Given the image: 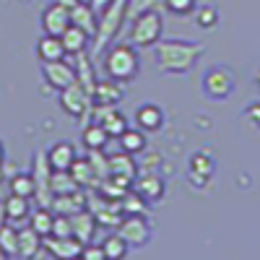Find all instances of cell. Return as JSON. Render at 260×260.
<instances>
[{
    "instance_id": "cell-1",
    "label": "cell",
    "mask_w": 260,
    "mask_h": 260,
    "mask_svg": "<svg viewBox=\"0 0 260 260\" xmlns=\"http://www.w3.org/2000/svg\"><path fill=\"white\" fill-rule=\"evenodd\" d=\"M203 55L206 47L198 42H182V39L156 42V65L167 76H187Z\"/></svg>"
},
{
    "instance_id": "cell-2",
    "label": "cell",
    "mask_w": 260,
    "mask_h": 260,
    "mask_svg": "<svg viewBox=\"0 0 260 260\" xmlns=\"http://www.w3.org/2000/svg\"><path fill=\"white\" fill-rule=\"evenodd\" d=\"M104 71H107V78H112L117 83H130L141 71L138 47H133L130 42H125V45H112L107 57H104Z\"/></svg>"
},
{
    "instance_id": "cell-3",
    "label": "cell",
    "mask_w": 260,
    "mask_h": 260,
    "mask_svg": "<svg viewBox=\"0 0 260 260\" xmlns=\"http://www.w3.org/2000/svg\"><path fill=\"white\" fill-rule=\"evenodd\" d=\"M164 31V18L159 11L146 8L136 16L133 26H130V45L133 47H154L161 39Z\"/></svg>"
},
{
    "instance_id": "cell-4",
    "label": "cell",
    "mask_w": 260,
    "mask_h": 260,
    "mask_svg": "<svg viewBox=\"0 0 260 260\" xmlns=\"http://www.w3.org/2000/svg\"><path fill=\"white\" fill-rule=\"evenodd\" d=\"M237 89V76L232 68H226V65H213V68H208L203 73V81H201V91L213 99V102H224L234 94Z\"/></svg>"
},
{
    "instance_id": "cell-5",
    "label": "cell",
    "mask_w": 260,
    "mask_h": 260,
    "mask_svg": "<svg viewBox=\"0 0 260 260\" xmlns=\"http://www.w3.org/2000/svg\"><path fill=\"white\" fill-rule=\"evenodd\" d=\"M127 13V0H112L110 6H107L99 16V29H96V42H94V55H99L107 45H110V39L117 34L122 18Z\"/></svg>"
},
{
    "instance_id": "cell-6",
    "label": "cell",
    "mask_w": 260,
    "mask_h": 260,
    "mask_svg": "<svg viewBox=\"0 0 260 260\" xmlns=\"http://www.w3.org/2000/svg\"><path fill=\"white\" fill-rule=\"evenodd\" d=\"M117 234L130 247H146L151 242V237H154V229H151L146 213H127L117 224Z\"/></svg>"
},
{
    "instance_id": "cell-7",
    "label": "cell",
    "mask_w": 260,
    "mask_h": 260,
    "mask_svg": "<svg viewBox=\"0 0 260 260\" xmlns=\"http://www.w3.org/2000/svg\"><path fill=\"white\" fill-rule=\"evenodd\" d=\"M216 175V156L211 151H195L187 159V182L195 187H206Z\"/></svg>"
},
{
    "instance_id": "cell-8",
    "label": "cell",
    "mask_w": 260,
    "mask_h": 260,
    "mask_svg": "<svg viewBox=\"0 0 260 260\" xmlns=\"http://www.w3.org/2000/svg\"><path fill=\"white\" fill-rule=\"evenodd\" d=\"M60 107L65 112H68L71 117H83L86 110L91 107V91L86 89L83 83H71L68 89L60 91Z\"/></svg>"
},
{
    "instance_id": "cell-9",
    "label": "cell",
    "mask_w": 260,
    "mask_h": 260,
    "mask_svg": "<svg viewBox=\"0 0 260 260\" xmlns=\"http://www.w3.org/2000/svg\"><path fill=\"white\" fill-rule=\"evenodd\" d=\"M73 24L71 21V6L62 3V0H55L52 6L45 8L42 13V31L52 34V37H62V31Z\"/></svg>"
},
{
    "instance_id": "cell-10",
    "label": "cell",
    "mask_w": 260,
    "mask_h": 260,
    "mask_svg": "<svg viewBox=\"0 0 260 260\" xmlns=\"http://www.w3.org/2000/svg\"><path fill=\"white\" fill-rule=\"evenodd\" d=\"M42 78H45V83L50 86V89H55V91L68 89L71 83L78 81L76 68H73V65H68L65 60H57V62H42Z\"/></svg>"
},
{
    "instance_id": "cell-11",
    "label": "cell",
    "mask_w": 260,
    "mask_h": 260,
    "mask_svg": "<svg viewBox=\"0 0 260 260\" xmlns=\"http://www.w3.org/2000/svg\"><path fill=\"white\" fill-rule=\"evenodd\" d=\"M45 156H47V164L52 172H71L73 161L78 159L76 154V146L71 141H55L47 151H45Z\"/></svg>"
},
{
    "instance_id": "cell-12",
    "label": "cell",
    "mask_w": 260,
    "mask_h": 260,
    "mask_svg": "<svg viewBox=\"0 0 260 260\" xmlns=\"http://www.w3.org/2000/svg\"><path fill=\"white\" fill-rule=\"evenodd\" d=\"M164 122H167V115L154 102H146L136 110V125L143 130V133H159V130L164 127Z\"/></svg>"
},
{
    "instance_id": "cell-13",
    "label": "cell",
    "mask_w": 260,
    "mask_h": 260,
    "mask_svg": "<svg viewBox=\"0 0 260 260\" xmlns=\"http://www.w3.org/2000/svg\"><path fill=\"white\" fill-rule=\"evenodd\" d=\"M45 247L50 250V255L55 260H73L81 255L83 250V242L78 237H45Z\"/></svg>"
},
{
    "instance_id": "cell-14",
    "label": "cell",
    "mask_w": 260,
    "mask_h": 260,
    "mask_svg": "<svg viewBox=\"0 0 260 260\" xmlns=\"http://www.w3.org/2000/svg\"><path fill=\"white\" fill-rule=\"evenodd\" d=\"M136 192L146 203H159L167 195V185H164L161 175H156V172H146V175H141V180L136 182Z\"/></svg>"
},
{
    "instance_id": "cell-15",
    "label": "cell",
    "mask_w": 260,
    "mask_h": 260,
    "mask_svg": "<svg viewBox=\"0 0 260 260\" xmlns=\"http://www.w3.org/2000/svg\"><path fill=\"white\" fill-rule=\"evenodd\" d=\"M71 21L76 26H81L89 37H96V29H99V18H96V11L91 8V3H71Z\"/></svg>"
},
{
    "instance_id": "cell-16",
    "label": "cell",
    "mask_w": 260,
    "mask_h": 260,
    "mask_svg": "<svg viewBox=\"0 0 260 260\" xmlns=\"http://www.w3.org/2000/svg\"><path fill=\"white\" fill-rule=\"evenodd\" d=\"M96 120L104 125V130L110 133L112 138H120L125 130H127V117L117 110L115 104H107V107H102V110L96 112Z\"/></svg>"
},
{
    "instance_id": "cell-17",
    "label": "cell",
    "mask_w": 260,
    "mask_h": 260,
    "mask_svg": "<svg viewBox=\"0 0 260 260\" xmlns=\"http://www.w3.org/2000/svg\"><path fill=\"white\" fill-rule=\"evenodd\" d=\"M65 45L60 37H52V34H42L37 39V57L42 62H57V60H65Z\"/></svg>"
},
{
    "instance_id": "cell-18",
    "label": "cell",
    "mask_w": 260,
    "mask_h": 260,
    "mask_svg": "<svg viewBox=\"0 0 260 260\" xmlns=\"http://www.w3.org/2000/svg\"><path fill=\"white\" fill-rule=\"evenodd\" d=\"M71 224H73V237H78L83 245H89V242L94 240V232H96V216H94L91 211L81 208V211L71 213Z\"/></svg>"
},
{
    "instance_id": "cell-19",
    "label": "cell",
    "mask_w": 260,
    "mask_h": 260,
    "mask_svg": "<svg viewBox=\"0 0 260 260\" xmlns=\"http://www.w3.org/2000/svg\"><path fill=\"white\" fill-rule=\"evenodd\" d=\"M110 133L104 130V125L99 122V120H94V122H89L83 127V133H81V143L89 148V151H104L107 148V143H110Z\"/></svg>"
},
{
    "instance_id": "cell-20",
    "label": "cell",
    "mask_w": 260,
    "mask_h": 260,
    "mask_svg": "<svg viewBox=\"0 0 260 260\" xmlns=\"http://www.w3.org/2000/svg\"><path fill=\"white\" fill-rule=\"evenodd\" d=\"M3 213H6V221L11 224H21L31 216V208H29V198H21V195H8L6 203H3Z\"/></svg>"
},
{
    "instance_id": "cell-21",
    "label": "cell",
    "mask_w": 260,
    "mask_h": 260,
    "mask_svg": "<svg viewBox=\"0 0 260 260\" xmlns=\"http://www.w3.org/2000/svg\"><path fill=\"white\" fill-rule=\"evenodd\" d=\"M39 247H45V237H39L34 232V226H24V229H18V255L24 257V260H31Z\"/></svg>"
},
{
    "instance_id": "cell-22",
    "label": "cell",
    "mask_w": 260,
    "mask_h": 260,
    "mask_svg": "<svg viewBox=\"0 0 260 260\" xmlns=\"http://www.w3.org/2000/svg\"><path fill=\"white\" fill-rule=\"evenodd\" d=\"M62 45H65V52L68 55H83L86 52V47H89V34H86L81 26H76V24H71L68 29L62 31Z\"/></svg>"
},
{
    "instance_id": "cell-23",
    "label": "cell",
    "mask_w": 260,
    "mask_h": 260,
    "mask_svg": "<svg viewBox=\"0 0 260 260\" xmlns=\"http://www.w3.org/2000/svg\"><path fill=\"white\" fill-rule=\"evenodd\" d=\"M117 141H120V148L125 151V154H130V156L143 154L146 151V133L141 127H127Z\"/></svg>"
},
{
    "instance_id": "cell-24",
    "label": "cell",
    "mask_w": 260,
    "mask_h": 260,
    "mask_svg": "<svg viewBox=\"0 0 260 260\" xmlns=\"http://www.w3.org/2000/svg\"><path fill=\"white\" fill-rule=\"evenodd\" d=\"M107 161H110V175H122V177H130V180H136L138 175V164L133 161V156L125 154V151L120 148V154H112V156H107Z\"/></svg>"
},
{
    "instance_id": "cell-25",
    "label": "cell",
    "mask_w": 260,
    "mask_h": 260,
    "mask_svg": "<svg viewBox=\"0 0 260 260\" xmlns=\"http://www.w3.org/2000/svg\"><path fill=\"white\" fill-rule=\"evenodd\" d=\"M52 206H55V211H57V213L71 216V213H76V211L86 208V198H83V195H81L78 190H73V192H65V195H55Z\"/></svg>"
},
{
    "instance_id": "cell-26",
    "label": "cell",
    "mask_w": 260,
    "mask_h": 260,
    "mask_svg": "<svg viewBox=\"0 0 260 260\" xmlns=\"http://www.w3.org/2000/svg\"><path fill=\"white\" fill-rule=\"evenodd\" d=\"M94 96H96V102H99L102 107H107V104H117V102L122 99V89L117 86V81L107 78V81H102V83L94 86Z\"/></svg>"
},
{
    "instance_id": "cell-27",
    "label": "cell",
    "mask_w": 260,
    "mask_h": 260,
    "mask_svg": "<svg viewBox=\"0 0 260 260\" xmlns=\"http://www.w3.org/2000/svg\"><path fill=\"white\" fill-rule=\"evenodd\" d=\"M31 226L39 237H50L52 234V221H55V213L47 208V206H39L37 211H31Z\"/></svg>"
},
{
    "instance_id": "cell-28",
    "label": "cell",
    "mask_w": 260,
    "mask_h": 260,
    "mask_svg": "<svg viewBox=\"0 0 260 260\" xmlns=\"http://www.w3.org/2000/svg\"><path fill=\"white\" fill-rule=\"evenodd\" d=\"M71 175L78 182V187H89L96 180V169H94V164L89 159H76L73 167H71Z\"/></svg>"
},
{
    "instance_id": "cell-29",
    "label": "cell",
    "mask_w": 260,
    "mask_h": 260,
    "mask_svg": "<svg viewBox=\"0 0 260 260\" xmlns=\"http://www.w3.org/2000/svg\"><path fill=\"white\" fill-rule=\"evenodd\" d=\"M102 247H104V252H107V260H125V257H127V250H130V245L122 240L117 232H112L110 237H104Z\"/></svg>"
},
{
    "instance_id": "cell-30",
    "label": "cell",
    "mask_w": 260,
    "mask_h": 260,
    "mask_svg": "<svg viewBox=\"0 0 260 260\" xmlns=\"http://www.w3.org/2000/svg\"><path fill=\"white\" fill-rule=\"evenodd\" d=\"M50 190H52V195H65V192L78 190V182L73 180L71 172H52V177H50Z\"/></svg>"
},
{
    "instance_id": "cell-31",
    "label": "cell",
    "mask_w": 260,
    "mask_h": 260,
    "mask_svg": "<svg viewBox=\"0 0 260 260\" xmlns=\"http://www.w3.org/2000/svg\"><path fill=\"white\" fill-rule=\"evenodd\" d=\"M11 192L21 195V198H34L37 195V180L34 175H16L11 180Z\"/></svg>"
},
{
    "instance_id": "cell-32",
    "label": "cell",
    "mask_w": 260,
    "mask_h": 260,
    "mask_svg": "<svg viewBox=\"0 0 260 260\" xmlns=\"http://www.w3.org/2000/svg\"><path fill=\"white\" fill-rule=\"evenodd\" d=\"M0 252L6 255H18V229L0 224Z\"/></svg>"
},
{
    "instance_id": "cell-33",
    "label": "cell",
    "mask_w": 260,
    "mask_h": 260,
    "mask_svg": "<svg viewBox=\"0 0 260 260\" xmlns=\"http://www.w3.org/2000/svg\"><path fill=\"white\" fill-rule=\"evenodd\" d=\"M195 24H198L201 29H213L216 24H219V11H216L213 6L195 8Z\"/></svg>"
},
{
    "instance_id": "cell-34",
    "label": "cell",
    "mask_w": 260,
    "mask_h": 260,
    "mask_svg": "<svg viewBox=\"0 0 260 260\" xmlns=\"http://www.w3.org/2000/svg\"><path fill=\"white\" fill-rule=\"evenodd\" d=\"M71 234H73L71 216H65V213H55V221H52V234H50V237H71Z\"/></svg>"
},
{
    "instance_id": "cell-35",
    "label": "cell",
    "mask_w": 260,
    "mask_h": 260,
    "mask_svg": "<svg viewBox=\"0 0 260 260\" xmlns=\"http://www.w3.org/2000/svg\"><path fill=\"white\" fill-rule=\"evenodd\" d=\"M164 6H167L172 13H177V16H187V13H192L195 8H198V3H195V0H164Z\"/></svg>"
},
{
    "instance_id": "cell-36",
    "label": "cell",
    "mask_w": 260,
    "mask_h": 260,
    "mask_svg": "<svg viewBox=\"0 0 260 260\" xmlns=\"http://www.w3.org/2000/svg\"><path fill=\"white\" fill-rule=\"evenodd\" d=\"M122 208H125V213H143L146 201L141 198L136 190H130V192H125V206Z\"/></svg>"
},
{
    "instance_id": "cell-37",
    "label": "cell",
    "mask_w": 260,
    "mask_h": 260,
    "mask_svg": "<svg viewBox=\"0 0 260 260\" xmlns=\"http://www.w3.org/2000/svg\"><path fill=\"white\" fill-rule=\"evenodd\" d=\"M81 257H83V260H107V252H104V247H102V245L89 242V245H83Z\"/></svg>"
},
{
    "instance_id": "cell-38",
    "label": "cell",
    "mask_w": 260,
    "mask_h": 260,
    "mask_svg": "<svg viewBox=\"0 0 260 260\" xmlns=\"http://www.w3.org/2000/svg\"><path fill=\"white\" fill-rule=\"evenodd\" d=\"M242 117H245L252 127H260V102H252L247 110L242 112Z\"/></svg>"
},
{
    "instance_id": "cell-39",
    "label": "cell",
    "mask_w": 260,
    "mask_h": 260,
    "mask_svg": "<svg viewBox=\"0 0 260 260\" xmlns=\"http://www.w3.org/2000/svg\"><path fill=\"white\" fill-rule=\"evenodd\" d=\"M110 3H112V0H91V8H94L96 13H102V11H104L107 6H110Z\"/></svg>"
},
{
    "instance_id": "cell-40",
    "label": "cell",
    "mask_w": 260,
    "mask_h": 260,
    "mask_svg": "<svg viewBox=\"0 0 260 260\" xmlns=\"http://www.w3.org/2000/svg\"><path fill=\"white\" fill-rule=\"evenodd\" d=\"M3 161H6V143L0 138V167H3Z\"/></svg>"
},
{
    "instance_id": "cell-41",
    "label": "cell",
    "mask_w": 260,
    "mask_h": 260,
    "mask_svg": "<svg viewBox=\"0 0 260 260\" xmlns=\"http://www.w3.org/2000/svg\"><path fill=\"white\" fill-rule=\"evenodd\" d=\"M62 3H68V6H71V3H76V0H62Z\"/></svg>"
},
{
    "instance_id": "cell-42",
    "label": "cell",
    "mask_w": 260,
    "mask_h": 260,
    "mask_svg": "<svg viewBox=\"0 0 260 260\" xmlns=\"http://www.w3.org/2000/svg\"><path fill=\"white\" fill-rule=\"evenodd\" d=\"M257 86H260V71H257Z\"/></svg>"
},
{
    "instance_id": "cell-43",
    "label": "cell",
    "mask_w": 260,
    "mask_h": 260,
    "mask_svg": "<svg viewBox=\"0 0 260 260\" xmlns=\"http://www.w3.org/2000/svg\"><path fill=\"white\" fill-rule=\"evenodd\" d=\"M73 260H83V257H81V255H78V257H73Z\"/></svg>"
}]
</instances>
